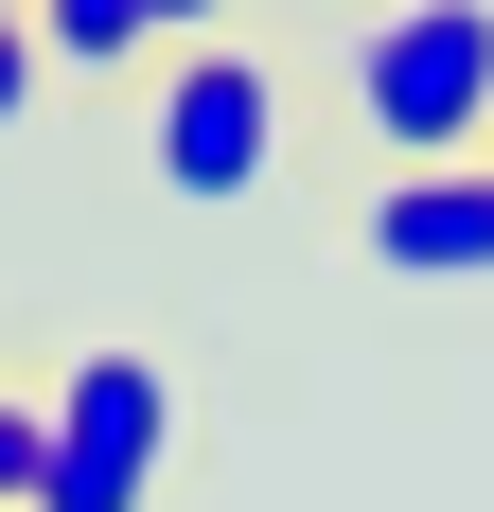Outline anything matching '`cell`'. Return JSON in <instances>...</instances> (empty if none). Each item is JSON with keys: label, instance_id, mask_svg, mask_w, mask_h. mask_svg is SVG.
Returning a JSON list of instances; mask_svg holds the SVG:
<instances>
[{"label": "cell", "instance_id": "cell-1", "mask_svg": "<svg viewBox=\"0 0 494 512\" xmlns=\"http://www.w3.org/2000/svg\"><path fill=\"white\" fill-rule=\"evenodd\" d=\"M353 124L371 159H477L494 142V0H389L353 18Z\"/></svg>", "mask_w": 494, "mask_h": 512}, {"label": "cell", "instance_id": "cell-2", "mask_svg": "<svg viewBox=\"0 0 494 512\" xmlns=\"http://www.w3.org/2000/svg\"><path fill=\"white\" fill-rule=\"evenodd\" d=\"M142 177L159 195H195V212H230V195H265L283 177V71L265 53H159L142 71Z\"/></svg>", "mask_w": 494, "mask_h": 512}, {"label": "cell", "instance_id": "cell-3", "mask_svg": "<svg viewBox=\"0 0 494 512\" xmlns=\"http://www.w3.org/2000/svg\"><path fill=\"white\" fill-rule=\"evenodd\" d=\"M36 407H53V477H36V512H142V495H159V460H177V371H159L142 336H89Z\"/></svg>", "mask_w": 494, "mask_h": 512}, {"label": "cell", "instance_id": "cell-4", "mask_svg": "<svg viewBox=\"0 0 494 512\" xmlns=\"http://www.w3.org/2000/svg\"><path fill=\"white\" fill-rule=\"evenodd\" d=\"M353 230H371L389 283H494V159H406Z\"/></svg>", "mask_w": 494, "mask_h": 512}, {"label": "cell", "instance_id": "cell-5", "mask_svg": "<svg viewBox=\"0 0 494 512\" xmlns=\"http://www.w3.org/2000/svg\"><path fill=\"white\" fill-rule=\"evenodd\" d=\"M36 71H142V0H18Z\"/></svg>", "mask_w": 494, "mask_h": 512}, {"label": "cell", "instance_id": "cell-6", "mask_svg": "<svg viewBox=\"0 0 494 512\" xmlns=\"http://www.w3.org/2000/svg\"><path fill=\"white\" fill-rule=\"evenodd\" d=\"M36 477H53V407L0 389V512H36Z\"/></svg>", "mask_w": 494, "mask_h": 512}, {"label": "cell", "instance_id": "cell-7", "mask_svg": "<svg viewBox=\"0 0 494 512\" xmlns=\"http://www.w3.org/2000/svg\"><path fill=\"white\" fill-rule=\"evenodd\" d=\"M36 89H53V71H36V36L0 18V124H36Z\"/></svg>", "mask_w": 494, "mask_h": 512}, {"label": "cell", "instance_id": "cell-8", "mask_svg": "<svg viewBox=\"0 0 494 512\" xmlns=\"http://www.w3.org/2000/svg\"><path fill=\"white\" fill-rule=\"evenodd\" d=\"M212 18H230V0H142V53H195Z\"/></svg>", "mask_w": 494, "mask_h": 512}, {"label": "cell", "instance_id": "cell-9", "mask_svg": "<svg viewBox=\"0 0 494 512\" xmlns=\"http://www.w3.org/2000/svg\"><path fill=\"white\" fill-rule=\"evenodd\" d=\"M0 18H18V0H0Z\"/></svg>", "mask_w": 494, "mask_h": 512}, {"label": "cell", "instance_id": "cell-10", "mask_svg": "<svg viewBox=\"0 0 494 512\" xmlns=\"http://www.w3.org/2000/svg\"><path fill=\"white\" fill-rule=\"evenodd\" d=\"M477 159H494V142H477Z\"/></svg>", "mask_w": 494, "mask_h": 512}]
</instances>
